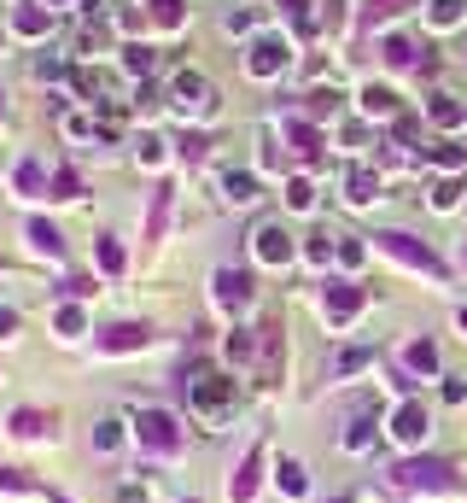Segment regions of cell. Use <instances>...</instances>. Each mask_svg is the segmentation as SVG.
Wrapping results in <instances>:
<instances>
[{
  "instance_id": "obj_19",
  "label": "cell",
  "mask_w": 467,
  "mask_h": 503,
  "mask_svg": "<svg viewBox=\"0 0 467 503\" xmlns=\"http://www.w3.org/2000/svg\"><path fill=\"white\" fill-rule=\"evenodd\" d=\"M403 369L409 375H438V346L433 340H409V346H403Z\"/></svg>"
},
{
  "instance_id": "obj_45",
  "label": "cell",
  "mask_w": 467,
  "mask_h": 503,
  "mask_svg": "<svg viewBox=\"0 0 467 503\" xmlns=\"http://www.w3.org/2000/svg\"><path fill=\"white\" fill-rule=\"evenodd\" d=\"M339 264H362V240L356 235H339Z\"/></svg>"
},
{
  "instance_id": "obj_26",
  "label": "cell",
  "mask_w": 467,
  "mask_h": 503,
  "mask_svg": "<svg viewBox=\"0 0 467 503\" xmlns=\"http://www.w3.org/2000/svg\"><path fill=\"white\" fill-rule=\"evenodd\" d=\"M426 117H433L438 129H456V124H467V106H462V100H450V94H433Z\"/></svg>"
},
{
  "instance_id": "obj_31",
  "label": "cell",
  "mask_w": 467,
  "mask_h": 503,
  "mask_svg": "<svg viewBox=\"0 0 467 503\" xmlns=\"http://www.w3.org/2000/svg\"><path fill=\"white\" fill-rule=\"evenodd\" d=\"M304 257H310V264H316V269H322V264H327V257H339V235H327V228H316V235H310V240H304Z\"/></svg>"
},
{
  "instance_id": "obj_16",
  "label": "cell",
  "mask_w": 467,
  "mask_h": 503,
  "mask_svg": "<svg viewBox=\"0 0 467 503\" xmlns=\"http://www.w3.org/2000/svg\"><path fill=\"white\" fill-rule=\"evenodd\" d=\"M409 6H415V0H362L356 23H362V30H386V23H391V18H403Z\"/></svg>"
},
{
  "instance_id": "obj_52",
  "label": "cell",
  "mask_w": 467,
  "mask_h": 503,
  "mask_svg": "<svg viewBox=\"0 0 467 503\" xmlns=\"http://www.w3.org/2000/svg\"><path fill=\"white\" fill-rule=\"evenodd\" d=\"M0 112H6V94H0Z\"/></svg>"
},
{
  "instance_id": "obj_12",
  "label": "cell",
  "mask_w": 467,
  "mask_h": 503,
  "mask_svg": "<svg viewBox=\"0 0 467 503\" xmlns=\"http://www.w3.org/2000/svg\"><path fill=\"white\" fill-rule=\"evenodd\" d=\"M257 474H263V445H252V451L240 457V469L228 474V498H234V503H252V498H257Z\"/></svg>"
},
{
  "instance_id": "obj_34",
  "label": "cell",
  "mask_w": 467,
  "mask_h": 503,
  "mask_svg": "<svg viewBox=\"0 0 467 503\" xmlns=\"http://www.w3.org/2000/svg\"><path fill=\"white\" fill-rule=\"evenodd\" d=\"M94 257H100V269H105V275H123V264H129V257H123V247H117V235H100Z\"/></svg>"
},
{
  "instance_id": "obj_17",
  "label": "cell",
  "mask_w": 467,
  "mask_h": 503,
  "mask_svg": "<svg viewBox=\"0 0 467 503\" xmlns=\"http://www.w3.org/2000/svg\"><path fill=\"white\" fill-rule=\"evenodd\" d=\"M169 200H176V188H169V182H158L152 188V205H146V240H164V223H169Z\"/></svg>"
},
{
  "instance_id": "obj_48",
  "label": "cell",
  "mask_w": 467,
  "mask_h": 503,
  "mask_svg": "<svg viewBox=\"0 0 467 503\" xmlns=\"http://www.w3.org/2000/svg\"><path fill=\"white\" fill-rule=\"evenodd\" d=\"M88 293H94V281H88V275H77V281H65V299H88Z\"/></svg>"
},
{
  "instance_id": "obj_9",
  "label": "cell",
  "mask_w": 467,
  "mask_h": 503,
  "mask_svg": "<svg viewBox=\"0 0 467 503\" xmlns=\"http://www.w3.org/2000/svg\"><path fill=\"white\" fill-rule=\"evenodd\" d=\"M287 65H292V47L280 42V35H257V42L245 47V77H257V82L280 77Z\"/></svg>"
},
{
  "instance_id": "obj_20",
  "label": "cell",
  "mask_w": 467,
  "mask_h": 503,
  "mask_svg": "<svg viewBox=\"0 0 467 503\" xmlns=\"http://www.w3.org/2000/svg\"><path fill=\"white\" fill-rule=\"evenodd\" d=\"M275 486H280L287 498H304V492H310V474H304V462H298V457H280V462H275Z\"/></svg>"
},
{
  "instance_id": "obj_50",
  "label": "cell",
  "mask_w": 467,
  "mask_h": 503,
  "mask_svg": "<svg viewBox=\"0 0 467 503\" xmlns=\"http://www.w3.org/2000/svg\"><path fill=\"white\" fill-rule=\"evenodd\" d=\"M456 328H462V334H467V304H462V311H456Z\"/></svg>"
},
{
  "instance_id": "obj_35",
  "label": "cell",
  "mask_w": 467,
  "mask_h": 503,
  "mask_svg": "<svg viewBox=\"0 0 467 503\" xmlns=\"http://www.w3.org/2000/svg\"><path fill=\"white\" fill-rule=\"evenodd\" d=\"M316 205V182L310 176H292L287 182V211H310Z\"/></svg>"
},
{
  "instance_id": "obj_2",
  "label": "cell",
  "mask_w": 467,
  "mask_h": 503,
  "mask_svg": "<svg viewBox=\"0 0 467 503\" xmlns=\"http://www.w3.org/2000/svg\"><path fill=\"white\" fill-rule=\"evenodd\" d=\"M134 439H141V451H152V457H181V451H188V433H181V422L169 410H141L134 415Z\"/></svg>"
},
{
  "instance_id": "obj_1",
  "label": "cell",
  "mask_w": 467,
  "mask_h": 503,
  "mask_svg": "<svg viewBox=\"0 0 467 503\" xmlns=\"http://www.w3.org/2000/svg\"><path fill=\"white\" fill-rule=\"evenodd\" d=\"M391 486L426 492V498H450V492H462V474H456V462H444V457H409V462L391 469Z\"/></svg>"
},
{
  "instance_id": "obj_4",
  "label": "cell",
  "mask_w": 467,
  "mask_h": 503,
  "mask_svg": "<svg viewBox=\"0 0 467 503\" xmlns=\"http://www.w3.org/2000/svg\"><path fill=\"white\" fill-rule=\"evenodd\" d=\"M287 328H280V316H269L263 328H257V363H252V375H257V387H280V363H287Z\"/></svg>"
},
{
  "instance_id": "obj_15",
  "label": "cell",
  "mask_w": 467,
  "mask_h": 503,
  "mask_svg": "<svg viewBox=\"0 0 467 503\" xmlns=\"http://www.w3.org/2000/svg\"><path fill=\"white\" fill-rule=\"evenodd\" d=\"M12 439H47V433H53V415H47V410H35V404H23V410H12Z\"/></svg>"
},
{
  "instance_id": "obj_28",
  "label": "cell",
  "mask_w": 467,
  "mask_h": 503,
  "mask_svg": "<svg viewBox=\"0 0 467 503\" xmlns=\"http://www.w3.org/2000/svg\"><path fill=\"white\" fill-rule=\"evenodd\" d=\"M176 158H181V164H205V158H211V135H205V129H188V135L176 141Z\"/></svg>"
},
{
  "instance_id": "obj_43",
  "label": "cell",
  "mask_w": 467,
  "mask_h": 503,
  "mask_svg": "<svg viewBox=\"0 0 467 503\" xmlns=\"http://www.w3.org/2000/svg\"><path fill=\"white\" fill-rule=\"evenodd\" d=\"M123 445V422H100V433H94V451H117Z\"/></svg>"
},
{
  "instance_id": "obj_32",
  "label": "cell",
  "mask_w": 467,
  "mask_h": 503,
  "mask_svg": "<svg viewBox=\"0 0 467 503\" xmlns=\"http://www.w3.org/2000/svg\"><path fill=\"white\" fill-rule=\"evenodd\" d=\"M53 328H59V340H82V334H88V316H82L77 304H59Z\"/></svg>"
},
{
  "instance_id": "obj_53",
  "label": "cell",
  "mask_w": 467,
  "mask_h": 503,
  "mask_svg": "<svg viewBox=\"0 0 467 503\" xmlns=\"http://www.w3.org/2000/svg\"><path fill=\"white\" fill-rule=\"evenodd\" d=\"M181 503H199V498H181Z\"/></svg>"
},
{
  "instance_id": "obj_30",
  "label": "cell",
  "mask_w": 467,
  "mask_h": 503,
  "mask_svg": "<svg viewBox=\"0 0 467 503\" xmlns=\"http://www.w3.org/2000/svg\"><path fill=\"white\" fill-rule=\"evenodd\" d=\"M152 65H158V53L146 42H129L123 47V70H129V77H152Z\"/></svg>"
},
{
  "instance_id": "obj_27",
  "label": "cell",
  "mask_w": 467,
  "mask_h": 503,
  "mask_svg": "<svg viewBox=\"0 0 467 503\" xmlns=\"http://www.w3.org/2000/svg\"><path fill=\"white\" fill-rule=\"evenodd\" d=\"M146 18H152L158 30H181V23H188V0H152Z\"/></svg>"
},
{
  "instance_id": "obj_41",
  "label": "cell",
  "mask_w": 467,
  "mask_h": 503,
  "mask_svg": "<svg viewBox=\"0 0 467 503\" xmlns=\"http://www.w3.org/2000/svg\"><path fill=\"white\" fill-rule=\"evenodd\" d=\"M322 6V30H345V0H316Z\"/></svg>"
},
{
  "instance_id": "obj_7",
  "label": "cell",
  "mask_w": 467,
  "mask_h": 503,
  "mask_svg": "<svg viewBox=\"0 0 467 503\" xmlns=\"http://www.w3.org/2000/svg\"><path fill=\"white\" fill-rule=\"evenodd\" d=\"M146 346H152V322H112L105 334H94V358H129Z\"/></svg>"
},
{
  "instance_id": "obj_23",
  "label": "cell",
  "mask_w": 467,
  "mask_h": 503,
  "mask_svg": "<svg viewBox=\"0 0 467 503\" xmlns=\"http://www.w3.org/2000/svg\"><path fill=\"white\" fill-rule=\"evenodd\" d=\"M380 53H386L391 70H421V65H426V59H415V42H409V35H386V47H380Z\"/></svg>"
},
{
  "instance_id": "obj_10",
  "label": "cell",
  "mask_w": 467,
  "mask_h": 503,
  "mask_svg": "<svg viewBox=\"0 0 467 503\" xmlns=\"http://www.w3.org/2000/svg\"><path fill=\"white\" fill-rule=\"evenodd\" d=\"M368 304V293L356 287V281H327L322 287V316H327V328H351V316Z\"/></svg>"
},
{
  "instance_id": "obj_51",
  "label": "cell",
  "mask_w": 467,
  "mask_h": 503,
  "mask_svg": "<svg viewBox=\"0 0 467 503\" xmlns=\"http://www.w3.org/2000/svg\"><path fill=\"white\" fill-rule=\"evenodd\" d=\"M41 6H70V0H41Z\"/></svg>"
},
{
  "instance_id": "obj_42",
  "label": "cell",
  "mask_w": 467,
  "mask_h": 503,
  "mask_svg": "<svg viewBox=\"0 0 467 503\" xmlns=\"http://www.w3.org/2000/svg\"><path fill=\"white\" fill-rule=\"evenodd\" d=\"M134 158H141V164H164V141H158V135H141Z\"/></svg>"
},
{
  "instance_id": "obj_24",
  "label": "cell",
  "mask_w": 467,
  "mask_h": 503,
  "mask_svg": "<svg viewBox=\"0 0 467 503\" xmlns=\"http://www.w3.org/2000/svg\"><path fill=\"white\" fill-rule=\"evenodd\" d=\"M356 106H362L368 117H398V94H391V88H374V82L356 94Z\"/></svg>"
},
{
  "instance_id": "obj_44",
  "label": "cell",
  "mask_w": 467,
  "mask_h": 503,
  "mask_svg": "<svg viewBox=\"0 0 467 503\" xmlns=\"http://www.w3.org/2000/svg\"><path fill=\"white\" fill-rule=\"evenodd\" d=\"M30 474H23V469H0V492H30Z\"/></svg>"
},
{
  "instance_id": "obj_3",
  "label": "cell",
  "mask_w": 467,
  "mask_h": 503,
  "mask_svg": "<svg viewBox=\"0 0 467 503\" xmlns=\"http://www.w3.org/2000/svg\"><path fill=\"white\" fill-rule=\"evenodd\" d=\"M374 247L391 257V264H403V269H421V275H444V264H438V252L426 247V240H415V235H403V228H380L374 235Z\"/></svg>"
},
{
  "instance_id": "obj_6",
  "label": "cell",
  "mask_w": 467,
  "mask_h": 503,
  "mask_svg": "<svg viewBox=\"0 0 467 503\" xmlns=\"http://www.w3.org/2000/svg\"><path fill=\"white\" fill-rule=\"evenodd\" d=\"M169 106H176L181 117H211L216 112V94H211V82H205L199 70H181V77L169 82Z\"/></svg>"
},
{
  "instance_id": "obj_49",
  "label": "cell",
  "mask_w": 467,
  "mask_h": 503,
  "mask_svg": "<svg viewBox=\"0 0 467 503\" xmlns=\"http://www.w3.org/2000/svg\"><path fill=\"white\" fill-rule=\"evenodd\" d=\"M18 334V311H0V340H12Z\"/></svg>"
},
{
  "instance_id": "obj_11",
  "label": "cell",
  "mask_w": 467,
  "mask_h": 503,
  "mask_svg": "<svg viewBox=\"0 0 467 503\" xmlns=\"http://www.w3.org/2000/svg\"><path fill=\"white\" fill-rule=\"evenodd\" d=\"M426 433H433V415H426L415 398H403L398 410H391V439H403V445H421Z\"/></svg>"
},
{
  "instance_id": "obj_25",
  "label": "cell",
  "mask_w": 467,
  "mask_h": 503,
  "mask_svg": "<svg viewBox=\"0 0 467 503\" xmlns=\"http://www.w3.org/2000/svg\"><path fill=\"white\" fill-rule=\"evenodd\" d=\"M47 188H53V182H47V170L35 164V158H23V164H18V200H41Z\"/></svg>"
},
{
  "instance_id": "obj_21",
  "label": "cell",
  "mask_w": 467,
  "mask_h": 503,
  "mask_svg": "<svg viewBox=\"0 0 467 503\" xmlns=\"http://www.w3.org/2000/svg\"><path fill=\"white\" fill-rule=\"evenodd\" d=\"M345 200H351V205H374V200H380V176L356 164L351 176H345Z\"/></svg>"
},
{
  "instance_id": "obj_40",
  "label": "cell",
  "mask_w": 467,
  "mask_h": 503,
  "mask_svg": "<svg viewBox=\"0 0 467 503\" xmlns=\"http://www.w3.org/2000/svg\"><path fill=\"white\" fill-rule=\"evenodd\" d=\"M462 205V182H438V193H433V211H456Z\"/></svg>"
},
{
  "instance_id": "obj_18",
  "label": "cell",
  "mask_w": 467,
  "mask_h": 503,
  "mask_svg": "<svg viewBox=\"0 0 467 503\" xmlns=\"http://www.w3.org/2000/svg\"><path fill=\"white\" fill-rule=\"evenodd\" d=\"M334 112H339V94H334V88H310V94L298 100V112H292V117H304V124H322V117H334Z\"/></svg>"
},
{
  "instance_id": "obj_47",
  "label": "cell",
  "mask_w": 467,
  "mask_h": 503,
  "mask_svg": "<svg viewBox=\"0 0 467 503\" xmlns=\"http://www.w3.org/2000/svg\"><path fill=\"white\" fill-rule=\"evenodd\" d=\"M117 30H123V35H134V30H146V12H117Z\"/></svg>"
},
{
  "instance_id": "obj_22",
  "label": "cell",
  "mask_w": 467,
  "mask_h": 503,
  "mask_svg": "<svg viewBox=\"0 0 467 503\" xmlns=\"http://www.w3.org/2000/svg\"><path fill=\"white\" fill-rule=\"evenodd\" d=\"M223 200H228V205H257V200H263V193H257V176L228 170V176H223Z\"/></svg>"
},
{
  "instance_id": "obj_33",
  "label": "cell",
  "mask_w": 467,
  "mask_h": 503,
  "mask_svg": "<svg viewBox=\"0 0 467 503\" xmlns=\"http://www.w3.org/2000/svg\"><path fill=\"white\" fill-rule=\"evenodd\" d=\"M47 193H53L59 205H77L82 200V176H77V170H53V188H47Z\"/></svg>"
},
{
  "instance_id": "obj_14",
  "label": "cell",
  "mask_w": 467,
  "mask_h": 503,
  "mask_svg": "<svg viewBox=\"0 0 467 503\" xmlns=\"http://www.w3.org/2000/svg\"><path fill=\"white\" fill-rule=\"evenodd\" d=\"M47 30H53V12L47 6H18L12 12V35H18V42H41Z\"/></svg>"
},
{
  "instance_id": "obj_46",
  "label": "cell",
  "mask_w": 467,
  "mask_h": 503,
  "mask_svg": "<svg viewBox=\"0 0 467 503\" xmlns=\"http://www.w3.org/2000/svg\"><path fill=\"white\" fill-rule=\"evenodd\" d=\"M223 30H228V35H245V30H252V12H245V6H240V12H228Z\"/></svg>"
},
{
  "instance_id": "obj_5",
  "label": "cell",
  "mask_w": 467,
  "mask_h": 503,
  "mask_svg": "<svg viewBox=\"0 0 467 503\" xmlns=\"http://www.w3.org/2000/svg\"><path fill=\"white\" fill-rule=\"evenodd\" d=\"M252 257L269 269H287L292 257H298V240L287 235V223H257L252 228Z\"/></svg>"
},
{
  "instance_id": "obj_38",
  "label": "cell",
  "mask_w": 467,
  "mask_h": 503,
  "mask_svg": "<svg viewBox=\"0 0 467 503\" xmlns=\"http://www.w3.org/2000/svg\"><path fill=\"white\" fill-rule=\"evenodd\" d=\"M105 42H112V30H105V23H82V35H77V47H82V53H100Z\"/></svg>"
},
{
  "instance_id": "obj_37",
  "label": "cell",
  "mask_w": 467,
  "mask_h": 503,
  "mask_svg": "<svg viewBox=\"0 0 467 503\" xmlns=\"http://www.w3.org/2000/svg\"><path fill=\"white\" fill-rule=\"evenodd\" d=\"M368 439H374V422H368V415H351V433H345V451H368Z\"/></svg>"
},
{
  "instance_id": "obj_8",
  "label": "cell",
  "mask_w": 467,
  "mask_h": 503,
  "mask_svg": "<svg viewBox=\"0 0 467 503\" xmlns=\"http://www.w3.org/2000/svg\"><path fill=\"white\" fill-rule=\"evenodd\" d=\"M252 275H245V269H216V275H211V299H216V311H223V316H240V311H252Z\"/></svg>"
},
{
  "instance_id": "obj_13",
  "label": "cell",
  "mask_w": 467,
  "mask_h": 503,
  "mask_svg": "<svg viewBox=\"0 0 467 503\" xmlns=\"http://www.w3.org/2000/svg\"><path fill=\"white\" fill-rule=\"evenodd\" d=\"M23 240H30V252H35V257H47V264H65V235H59L53 223L30 217V223H23Z\"/></svg>"
},
{
  "instance_id": "obj_36",
  "label": "cell",
  "mask_w": 467,
  "mask_h": 503,
  "mask_svg": "<svg viewBox=\"0 0 467 503\" xmlns=\"http://www.w3.org/2000/svg\"><path fill=\"white\" fill-rule=\"evenodd\" d=\"M362 363H374V351H368V346H351V351H339V358H334V375H356Z\"/></svg>"
},
{
  "instance_id": "obj_39",
  "label": "cell",
  "mask_w": 467,
  "mask_h": 503,
  "mask_svg": "<svg viewBox=\"0 0 467 503\" xmlns=\"http://www.w3.org/2000/svg\"><path fill=\"white\" fill-rule=\"evenodd\" d=\"M433 164H438V170H462V164H467V146L444 141V146H438V153H433Z\"/></svg>"
},
{
  "instance_id": "obj_29",
  "label": "cell",
  "mask_w": 467,
  "mask_h": 503,
  "mask_svg": "<svg viewBox=\"0 0 467 503\" xmlns=\"http://www.w3.org/2000/svg\"><path fill=\"white\" fill-rule=\"evenodd\" d=\"M462 18H467V0H433V6H426V23H433V30H456Z\"/></svg>"
}]
</instances>
